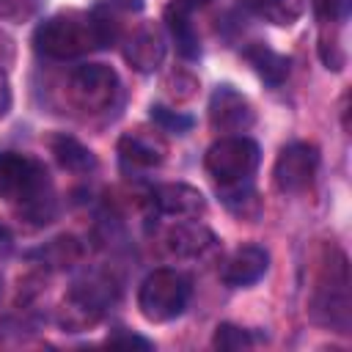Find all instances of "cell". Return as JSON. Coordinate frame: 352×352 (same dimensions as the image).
Instances as JSON below:
<instances>
[{"label": "cell", "mask_w": 352, "mask_h": 352, "mask_svg": "<svg viewBox=\"0 0 352 352\" xmlns=\"http://www.w3.org/2000/svg\"><path fill=\"white\" fill-rule=\"evenodd\" d=\"M0 198L16 204L25 217L44 226L55 214L50 173L41 160L19 151H0Z\"/></svg>", "instance_id": "1"}, {"label": "cell", "mask_w": 352, "mask_h": 352, "mask_svg": "<svg viewBox=\"0 0 352 352\" xmlns=\"http://www.w3.org/2000/svg\"><path fill=\"white\" fill-rule=\"evenodd\" d=\"M258 14L264 19H270L272 25L289 28V25H294L305 14V0H267L258 8Z\"/></svg>", "instance_id": "19"}, {"label": "cell", "mask_w": 352, "mask_h": 352, "mask_svg": "<svg viewBox=\"0 0 352 352\" xmlns=\"http://www.w3.org/2000/svg\"><path fill=\"white\" fill-rule=\"evenodd\" d=\"M165 28L176 44V52L187 60H195L201 55V38H198V30L190 19V6L184 3H170L165 8Z\"/></svg>", "instance_id": "15"}, {"label": "cell", "mask_w": 352, "mask_h": 352, "mask_svg": "<svg viewBox=\"0 0 352 352\" xmlns=\"http://www.w3.org/2000/svg\"><path fill=\"white\" fill-rule=\"evenodd\" d=\"M41 14V0H0V19L11 25L33 22Z\"/></svg>", "instance_id": "23"}, {"label": "cell", "mask_w": 352, "mask_h": 352, "mask_svg": "<svg viewBox=\"0 0 352 352\" xmlns=\"http://www.w3.org/2000/svg\"><path fill=\"white\" fill-rule=\"evenodd\" d=\"M256 121V113L250 102L234 88V85H217L209 99V124L217 132H245Z\"/></svg>", "instance_id": "8"}, {"label": "cell", "mask_w": 352, "mask_h": 352, "mask_svg": "<svg viewBox=\"0 0 352 352\" xmlns=\"http://www.w3.org/2000/svg\"><path fill=\"white\" fill-rule=\"evenodd\" d=\"M36 258L47 270H66V267H74L82 258V245L74 236H55L44 248L36 250Z\"/></svg>", "instance_id": "18"}, {"label": "cell", "mask_w": 352, "mask_h": 352, "mask_svg": "<svg viewBox=\"0 0 352 352\" xmlns=\"http://www.w3.org/2000/svg\"><path fill=\"white\" fill-rule=\"evenodd\" d=\"M11 245H14V236H11V231H8L6 226H0V256H6V253L11 250Z\"/></svg>", "instance_id": "29"}, {"label": "cell", "mask_w": 352, "mask_h": 352, "mask_svg": "<svg viewBox=\"0 0 352 352\" xmlns=\"http://www.w3.org/2000/svg\"><path fill=\"white\" fill-rule=\"evenodd\" d=\"M116 297H118L116 280L107 272H102V270H91L80 280H74V286H72L66 300L80 305V308H85L88 314H94L99 319L104 314V308L116 302Z\"/></svg>", "instance_id": "12"}, {"label": "cell", "mask_w": 352, "mask_h": 352, "mask_svg": "<svg viewBox=\"0 0 352 352\" xmlns=\"http://www.w3.org/2000/svg\"><path fill=\"white\" fill-rule=\"evenodd\" d=\"M184 6H204V3H209V0H182Z\"/></svg>", "instance_id": "31"}, {"label": "cell", "mask_w": 352, "mask_h": 352, "mask_svg": "<svg viewBox=\"0 0 352 352\" xmlns=\"http://www.w3.org/2000/svg\"><path fill=\"white\" fill-rule=\"evenodd\" d=\"M212 346H214V349H248V346H253V336H250V330H245V327H236V324H231V322H223V324H217V330H214Z\"/></svg>", "instance_id": "22"}, {"label": "cell", "mask_w": 352, "mask_h": 352, "mask_svg": "<svg viewBox=\"0 0 352 352\" xmlns=\"http://www.w3.org/2000/svg\"><path fill=\"white\" fill-rule=\"evenodd\" d=\"M107 344H110V346H143V349H151V346H154L148 338H143V336H138V333H124V327H121L118 333L107 336Z\"/></svg>", "instance_id": "26"}, {"label": "cell", "mask_w": 352, "mask_h": 352, "mask_svg": "<svg viewBox=\"0 0 352 352\" xmlns=\"http://www.w3.org/2000/svg\"><path fill=\"white\" fill-rule=\"evenodd\" d=\"M165 151H168L165 140L157 132H148V129H129L118 140L121 165L132 168V170H146V168L162 165Z\"/></svg>", "instance_id": "10"}, {"label": "cell", "mask_w": 352, "mask_h": 352, "mask_svg": "<svg viewBox=\"0 0 352 352\" xmlns=\"http://www.w3.org/2000/svg\"><path fill=\"white\" fill-rule=\"evenodd\" d=\"M151 201L157 212L170 214V217H198L206 209V198L198 187L184 184V182H168L160 184L151 192Z\"/></svg>", "instance_id": "13"}, {"label": "cell", "mask_w": 352, "mask_h": 352, "mask_svg": "<svg viewBox=\"0 0 352 352\" xmlns=\"http://www.w3.org/2000/svg\"><path fill=\"white\" fill-rule=\"evenodd\" d=\"M190 302V280L170 267L148 272L138 289V308L146 322H170L184 314Z\"/></svg>", "instance_id": "5"}, {"label": "cell", "mask_w": 352, "mask_h": 352, "mask_svg": "<svg viewBox=\"0 0 352 352\" xmlns=\"http://www.w3.org/2000/svg\"><path fill=\"white\" fill-rule=\"evenodd\" d=\"M319 58H322V63H324L327 69H333V72H341V69L346 66L344 41H341V36H338L336 30H330V28H324L322 36H319Z\"/></svg>", "instance_id": "20"}, {"label": "cell", "mask_w": 352, "mask_h": 352, "mask_svg": "<svg viewBox=\"0 0 352 352\" xmlns=\"http://www.w3.org/2000/svg\"><path fill=\"white\" fill-rule=\"evenodd\" d=\"M33 44L41 55L55 60L80 58V55H88L91 50H99L94 19L91 14H82V11H60L44 19L33 33Z\"/></svg>", "instance_id": "3"}, {"label": "cell", "mask_w": 352, "mask_h": 352, "mask_svg": "<svg viewBox=\"0 0 352 352\" xmlns=\"http://www.w3.org/2000/svg\"><path fill=\"white\" fill-rule=\"evenodd\" d=\"M118 88H121V82H118L116 69H110L104 63L80 66V69H74V74L69 80L72 99L85 113H102V110L113 107Z\"/></svg>", "instance_id": "6"}, {"label": "cell", "mask_w": 352, "mask_h": 352, "mask_svg": "<svg viewBox=\"0 0 352 352\" xmlns=\"http://www.w3.org/2000/svg\"><path fill=\"white\" fill-rule=\"evenodd\" d=\"M110 6H116L121 11H143L146 0H110Z\"/></svg>", "instance_id": "28"}, {"label": "cell", "mask_w": 352, "mask_h": 352, "mask_svg": "<svg viewBox=\"0 0 352 352\" xmlns=\"http://www.w3.org/2000/svg\"><path fill=\"white\" fill-rule=\"evenodd\" d=\"M50 151L55 154L58 165L63 170H72V173H88L96 168V157L88 146H82L77 138L72 135H52L50 138Z\"/></svg>", "instance_id": "17"}, {"label": "cell", "mask_w": 352, "mask_h": 352, "mask_svg": "<svg viewBox=\"0 0 352 352\" xmlns=\"http://www.w3.org/2000/svg\"><path fill=\"white\" fill-rule=\"evenodd\" d=\"M170 82L176 85V88H170V94H173L176 99H190V96L195 94V88H198V80H195L190 72H173V74H170Z\"/></svg>", "instance_id": "25"}, {"label": "cell", "mask_w": 352, "mask_h": 352, "mask_svg": "<svg viewBox=\"0 0 352 352\" xmlns=\"http://www.w3.org/2000/svg\"><path fill=\"white\" fill-rule=\"evenodd\" d=\"M151 121H154L162 132H176V135L190 132L192 124H195L192 116L179 113V110H170V107H162V104H151Z\"/></svg>", "instance_id": "21"}, {"label": "cell", "mask_w": 352, "mask_h": 352, "mask_svg": "<svg viewBox=\"0 0 352 352\" xmlns=\"http://www.w3.org/2000/svg\"><path fill=\"white\" fill-rule=\"evenodd\" d=\"M270 270V253L261 248V245H239L226 261H223V270H220V278L234 286V289H242V286H253L258 283Z\"/></svg>", "instance_id": "11"}, {"label": "cell", "mask_w": 352, "mask_h": 352, "mask_svg": "<svg viewBox=\"0 0 352 352\" xmlns=\"http://www.w3.org/2000/svg\"><path fill=\"white\" fill-rule=\"evenodd\" d=\"M314 322L333 327L338 333H349V272L346 256L338 248L324 250V261L319 264V280L311 300Z\"/></svg>", "instance_id": "2"}, {"label": "cell", "mask_w": 352, "mask_h": 352, "mask_svg": "<svg viewBox=\"0 0 352 352\" xmlns=\"http://www.w3.org/2000/svg\"><path fill=\"white\" fill-rule=\"evenodd\" d=\"M242 55H245L248 63L256 69V74H258L267 85H272V88L280 85V82L289 77V72H292V60H289L286 55H280L278 50H272L270 44H264V41L248 44Z\"/></svg>", "instance_id": "16"}, {"label": "cell", "mask_w": 352, "mask_h": 352, "mask_svg": "<svg viewBox=\"0 0 352 352\" xmlns=\"http://www.w3.org/2000/svg\"><path fill=\"white\" fill-rule=\"evenodd\" d=\"M261 162L258 143L245 138V135H228L212 143L204 154V168L214 179L217 190L228 187H242L250 184L256 168Z\"/></svg>", "instance_id": "4"}, {"label": "cell", "mask_w": 352, "mask_h": 352, "mask_svg": "<svg viewBox=\"0 0 352 352\" xmlns=\"http://www.w3.org/2000/svg\"><path fill=\"white\" fill-rule=\"evenodd\" d=\"M242 3H245L248 8H256V11H258V8H261V6L267 3V0H242Z\"/></svg>", "instance_id": "30"}, {"label": "cell", "mask_w": 352, "mask_h": 352, "mask_svg": "<svg viewBox=\"0 0 352 352\" xmlns=\"http://www.w3.org/2000/svg\"><path fill=\"white\" fill-rule=\"evenodd\" d=\"M0 294H3V278H0Z\"/></svg>", "instance_id": "32"}, {"label": "cell", "mask_w": 352, "mask_h": 352, "mask_svg": "<svg viewBox=\"0 0 352 352\" xmlns=\"http://www.w3.org/2000/svg\"><path fill=\"white\" fill-rule=\"evenodd\" d=\"M311 3H314V11L322 22H338L349 6V0H311Z\"/></svg>", "instance_id": "24"}, {"label": "cell", "mask_w": 352, "mask_h": 352, "mask_svg": "<svg viewBox=\"0 0 352 352\" xmlns=\"http://www.w3.org/2000/svg\"><path fill=\"white\" fill-rule=\"evenodd\" d=\"M11 102H14V96H11V82H8L6 72L0 69V121L8 116V110H11Z\"/></svg>", "instance_id": "27"}, {"label": "cell", "mask_w": 352, "mask_h": 352, "mask_svg": "<svg viewBox=\"0 0 352 352\" xmlns=\"http://www.w3.org/2000/svg\"><path fill=\"white\" fill-rule=\"evenodd\" d=\"M316 170H319V148L297 140L280 148L272 176L280 192H302L305 187H311Z\"/></svg>", "instance_id": "7"}, {"label": "cell", "mask_w": 352, "mask_h": 352, "mask_svg": "<svg viewBox=\"0 0 352 352\" xmlns=\"http://www.w3.org/2000/svg\"><path fill=\"white\" fill-rule=\"evenodd\" d=\"M165 242L173 256L195 258V256H204L214 245V234H212V228H206L198 220H184V223H176L168 228Z\"/></svg>", "instance_id": "14"}, {"label": "cell", "mask_w": 352, "mask_h": 352, "mask_svg": "<svg viewBox=\"0 0 352 352\" xmlns=\"http://www.w3.org/2000/svg\"><path fill=\"white\" fill-rule=\"evenodd\" d=\"M124 58L135 72H143V74L160 69L165 60V33L154 22L135 28L124 44Z\"/></svg>", "instance_id": "9"}]
</instances>
